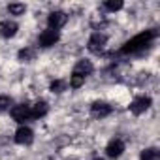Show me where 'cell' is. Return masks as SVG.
Wrapping results in <instances>:
<instances>
[{"mask_svg": "<svg viewBox=\"0 0 160 160\" xmlns=\"http://www.w3.org/2000/svg\"><path fill=\"white\" fill-rule=\"evenodd\" d=\"M156 38V30H145L138 36H134L132 40H128L122 47H121V53L122 55H130V53H138L141 49H145L152 40Z\"/></svg>", "mask_w": 160, "mask_h": 160, "instance_id": "1", "label": "cell"}, {"mask_svg": "<svg viewBox=\"0 0 160 160\" xmlns=\"http://www.w3.org/2000/svg\"><path fill=\"white\" fill-rule=\"evenodd\" d=\"M12 117H13V121H17V122H25V121H28L32 115H30V106H27V104H19V106H15L13 109H12Z\"/></svg>", "mask_w": 160, "mask_h": 160, "instance_id": "2", "label": "cell"}, {"mask_svg": "<svg viewBox=\"0 0 160 160\" xmlns=\"http://www.w3.org/2000/svg\"><path fill=\"white\" fill-rule=\"evenodd\" d=\"M66 21H68V15H66L64 12H53V13L49 15V19H47L51 30H58L60 27L66 25Z\"/></svg>", "mask_w": 160, "mask_h": 160, "instance_id": "3", "label": "cell"}, {"mask_svg": "<svg viewBox=\"0 0 160 160\" xmlns=\"http://www.w3.org/2000/svg\"><path fill=\"white\" fill-rule=\"evenodd\" d=\"M58 42V32L57 30H43L42 34H40V45L42 47H51V45H55Z\"/></svg>", "mask_w": 160, "mask_h": 160, "instance_id": "4", "label": "cell"}, {"mask_svg": "<svg viewBox=\"0 0 160 160\" xmlns=\"http://www.w3.org/2000/svg\"><path fill=\"white\" fill-rule=\"evenodd\" d=\"M32 139H34V132L30 128H27V126H21L15 132V141L19 145H28V143H32Z\"/></svg>", "mask_w": 160, "mask_h": 160, "instance_id": "5", "label": "cell"}, {"mask_svg": "<svg viewBox=\"0 0 160 160\" xmlns=\"http://www.w3.org/2000/svg\"><path fill=\"white\" fill-rule=\"evenodd\" d=\"M104 45H106V36H104V34L96 32V34L91 36V40H89V51H92V53H100V51L104 49Z\"/></svg>", "mask_w": 160, "mask_h": 160, "instance_id": "6", "label": "cell"}, {"mask_svg": "<svg viewBox=\"0 0 160 160\" xmlns=\"http://www.w3.org/2000/svg\"><path fill=\"white\" fill-rule=\"evenodd\" d=\"M149 108H151V98H147V96H141V98H138V100H134V102H132V106H130V111H132L134 115H139V113L147 111Z\"/></svg>", "mask_w": 160, "mask_h": 160, "instance_id": "7", "label": "cell"}, {"mask_svg": "<svg viewBox=\"0 0 160 160\" xmlns=\"http://www.w3.org/2000/svg\"><path fill=\"white\" fill-rule=\"evenodd\" d=\"M122 151H124V143H122L121 139H113V141L108 145V149H106V152H108L109 158H119V156L122 154Z\"/></svg>", "mask_w": 160, "mask_h": 160, "instance_id": "8", "label": "cell"}, {"mask_svg": "<svg viewBox=\"0 0 160 160\" xmlns=\"http://www.w3.org/2000/svg\"><path fill=\"white\" fill-rule=\"evenodd\" d=\"M91 111H92V117L102 119V117H108V115L111 113V106H108V104H104V102H94Z\"/></svg>", "mask_w": 160, "mask_h": 160, "instance_id": "9", "label": "cell"}, {"mask_svg": "<svg viewBox=\"0 0 160 160\" xmlns=\"http://www.w3.org/2000/svg\"><path fill=\"white\" fill-rule=\"evenodd\" d=\"M73 73L81 75V77H87V75H91V73H92V64H91L89 60H79V62L75 64Z\"/></svg>", "mask_w": 160, "mask_h": 160, "instance_id": "10", "label": "cell"}, {"mask_svg": "<svg viewBox=\"0 0 160 160\" xmlns=\"http://www.w3.org/2000/svg\"><path fill=\"white\" fill-rule=\"evenodd\" d=\"M15 32H17V23H13V21H6L0 27V34L4 38H12V36H15Z\"/></svg>", "mask_w": 160, "mask_h": 160, "instance_id": "11", "label": "cell"}, {"mask_svg": "<svg viewBox=\"0 0 160 160\" xmlns=\"http://www.w3.org/2000/svg\"><path fill=\"white\" fill-rule=\"evenodd\" d=\"M45 113H47V104L45 102H38V104H34V108H30V115L34 119H40Z\"/></svg>", "mask_w": 160, "mask_h": 160, "instance_id": "12", "label": "cell"}, {"mask_svg": "<svg viewBox=\"0 0 160 160\" xmlns=\"http://www.w3.org/2000/svg\"><path fill=\"white\" fill-rule=\"evenodd\" d=\"M85 83V77H81V75H77V73H72V77H70V87H73V89H79Z\"/></svg>", "mask_w": 160, "mask_h": 160, "instance_id": "13", "label": "cell"}, {"mask_svg": "<svg viewBox=\"0 0 160 160\" xmlns=\"http://www.w3.org/2000/svg\"><path fill=\"white\" fill-rule=\"evenodd\" d=\"M141 160H158V151L156 149H145L141 152Z\"/></svg>", "mask_w": 160, "mask_h": 160, "instance_id": "14", "label": "cell"}, {"mask_svg": "<svg viewBox=\"0 0 160 160\" xmlns=\"http://www.w3.org/2000/svg\"><path fill=\"white\" fill-rule=\"evenodd\" d=\"M66 89V81H62V79H55V81L51 83V91L53 92H62Z\"/></svg>", "mask_w": 160, "mask_h": 160, "instance_id": "15", "label": "cell"}, {"mask_svg": "<svg viewBox=\"0 0 160 160\" xmlns=\"http://www.w3.org/2000/svg\"><path fill=\"white\" fill-rule=\"evenodd\" d=\"M106 8H108L109 12H117V10L122 8V0H108V2H106Z\"/></svg>", "mask_w": 160, "mask_h": 160, "instance_id": "16", "label": "cell"}, {"mask_svg": "<svg viewBox=\"0 0 160 160\" xmlns=\"http://www.w3.org/2000/svg\"><path fill=\"white\" fill-rule=\"evenodd\" d=\"M8 10H10V13H12V15H21V13H25V10H27V8H25V4H10V8H8Z\"/></svg>", "mask_w": 160, "mask_h": 160, "instance_id": "17", "label": "cell"}, {"mask_svg": "<svg viewBox=\"0 0 160 160\" xmlns=\"http://www.w3.org/2000/svg\"><path fill=\"white\" fill-rule=\"evenodd\" d=\"M32 57H34V49H23V51H19V58L25 60V62H28Z\"/></svg>", "mask_w": 160, "mask_h": 160, "instance_id": "18", "label": "cell"}, {"mask_svg": "<svg viewBox=\"0 0 160 160\" xmlns=\"http://www.w3.org/2000/svg\"><path fill=\"white\" fill-rule=\"evenodd\" d=\"M10 106H12V98H8V96H0V111H6Z\"/></svg>", "mask_w": 160, "mask_h": 160, "instance_id": "19", "label": "cell"}, {"mask_svg": "<svg viewBox=\"0 0 160 160\" xmlns=\"http://www.w3.org/2000/svg\"><path fill=\"white\" fill-rule=\"evenodd\" d=\"M94 160H102V158H94Z\"/></svg>", "mask_w": 160, "mask_h": 160, "instance_id": "20", "label": "cell"}]
</instances>
